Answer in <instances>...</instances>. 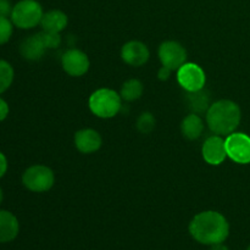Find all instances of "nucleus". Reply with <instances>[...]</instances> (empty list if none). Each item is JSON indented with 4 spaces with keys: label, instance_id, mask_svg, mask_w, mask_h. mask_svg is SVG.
<instances>
[{
    "label": "nucleus",
    "instance_id": "f257e3e1",
    "mask_svg": "<svg viewBox=\"0 0 250 250\" xmlns=\"http://www.w3.org/2000/svg\"><path fill=\"white\" fill-rule=\"evenodd\" d=\"M189 233L194 241L204 246L224 243L229 236V224L219 211L207 210L195 215L190 221Z\"/></svg>",
    "mask_w": 250,
    "mask_h": 250
},
{
    "label": "nucleus",
    "instance_id": "f03ea898",
    "mask_svg": "<svg viewBox=\"0 0 250 250\" xmlns=\"http://www.w3.org/2000/svg\"><path fill=\"white\" fill-rule=\"evenodd\" d=\"M242 120V110L237 103L221 99L212 103L207 111V125L210 131L219 136H229L236 132Z\"/></svg>",
    "mask_w": 250,
    "mask_h": 250
},
{
    "label": "nucleus",
    "instance_id": "7ed1b4c3",
    "mask_svg": "<svg viewBox=\"0 0 250 250\" xmlns=\"http://www.w3.org/2000/svg\"><path fill=\"white\" fill-rule=\"evenodd\" d=\"M89 110L99 119H112L122 107V98L116 90L100 88L90 94L88 100Z\"/></svg>",
    "mask_w": 250,
    "mask_h": 250
},
{
    "label": "nucleus",
    "instance_id": "20e7f679",
    "mask_svg": "<svg viewBox=\"0 0 250 250\" xmlns=\"http://www.w3.org/2000/svg\"><path fill=\"white\" fill-rule=\"evenodd\" d=\"M43 7L37 0H20L14 5L10 17L15 27L20 29H32L41 24Z\"/></svg>",
    "mask_w": 250,
    "mask_h": 250
},
{
    "label": "nucleus",
    "instance_id": "39448f33",
    "mask_svg": "<svg viewBox=\"0 0 250 250\" xmlns=\"http://www.w3.org/2000/svg\"><path fill=\"white\" fill-rule=\"evenodd\" d=\"M22 183L33 193L48 192L55 183V175L53 170L45 165L29 166L22 175Z\"/></svg>",
    "mask_w": 250,
    "mask_h": 250
},
{
    "label": "nucleus",
    "instance_id": "423d86ee",
    "mask_svg": "<svg viewBox=\"0 0 250 250\" xmlns=\"http://www.w3.org/2000/svg\"><path fill=\"white\" fill-rule=\"evenodd\" d=\"M227 158L236 164H250V137L242 132H233L225 138Z\"/></svg>",
    "mask_w": 250,
    "mask_h": 250
},
{
    "label": "nucleus",
    "instance_id": "0eeeda50",
    "mask_svg": "<svg viewBox=\"0 0 250 250\" xmlns=\"http://www.w3.org/2000/svg\"><path fill=\"white\" fill-rule=\"evenodd\" d=\"M177 81L186 92H197L204 88L207 76L199 65L186 62L177 70Z\"/></svg>",
    "mask_w": 250,
    "mask_h": 250
},
{
    "label": "nucleus",
    "instance_id": "6e6552de",
    "mask_svg": "<svg viewBox=\"0 0 250 250\" xmlns=\"http://www.w3.org/2000/svg\"><path fill=\"white\" fill-rule=\"evenodd\" d=\"M159 59L163 66L177 71L187 60V50L181 43L176 41L163 42L158 50Z\"/></svg>",
    "mask_w": 250,
    "mask_h": 250
},
{
    "label": "nucleus",
    "instance_id": "1a4fd4ad",
    "mask_svg": "<svg viewBox=\"0 0 250 250\" xmlns=\"http://www.w3.org/2000/svg\"><path fill=\"white\" fill-rule=\"evenodd\" d=\"M63 71L72 77H81L89 70L90 61L85 53L80 49H68L61 58Z\"/></svg>",
    "mask_w": 250,
    "mask_h": 250
},
{
    "label": "nucleus",
    "instance_id": "9d476101",
    "mask_svg": "<svg viewBox=\"0 0 250 250\" xmlns=\"http://www.w3.org/2000/svg\"><path fill=\"white\" fill-rule=\"evenodd\" d=\"M202 155L205 163L212 166H219L226 160L227 151L225 139L219 134L207 138L202 148Z\"/></svg>",
    "mask_w": 250,
    "mask_h": 250
},
{
    "label": "nucleus",
    "instance_id": "9b49d317",
    "mask_svg": "<svg viewBox=\"0 0 250 250\" xmlns=\"http://www.w3.org/2000/svg\"><path fill=\"white\" fill-rule=\"evenodd\" d=\"M150 58L148 46L139 41L127 42L121 49V59L125 63L132 67H141L146 65Z\"/></svg>",
    "mask_w": 250,
    "mask_h": 250
},
{
    "label": "nucleus",
    "instance_id": "f8f14e48",
    "mask_svg": "<svg viewBox=\"0 0 250 250\" xmlns=\"http://www.w3.org/2000/svg\"><path fill=\"white\" fill-rule=\"evenodd\" d=\"M73 143L82 154H93L102 148L103 138L98 131L93 128H83L75 133Z\"/></svg>",
    "mask_w": 250,
    "mask_h": 250
},
{
    "label": "nucleus",
    "instance_id": "ddd939ff",
    "mask_svg": "<svg viewBox=\"0 0 250 250\" xmlns=\"http://www.w3.org/2000/svg\"><path fill=\"white\" fill-rule=\"evenodd\" d=\"M48 49L44 45L39 33L29 36L20 45V54L28 61H38L44 56Z\"/></svg>",
    "mask_w": 250,
    "mask_h": 250
},
{
    "label": "nucleus",
    "instance_id": "4468645a",
    "mask_svg": "<svg viewBox=\"0 0 250 250\" xmlns=\"http://www.w3.org/2000/svg\"><path fill=\"white\" fill-rule=\"evenodd\" d=\"M20 232L17 217L7 210H0V243L12 242Z\"/></svg>",
    "mask_w": 250,
    "mask_h": 250
},
{
    "label": "nucleus",
    "instance_id": "2eb2a0df",
    "mask_svg": "<svg viewBox=\"0 0 250 250\" xmlns=\"http://www.w3.org/2000/svg\"><path fill=\"white\" fill-rule=\"evenodd\" d=\"M68 17L63 11L58 9L49 10L48 12H44L42 17L41 26L43 31L54 32V33H60L67 27Z\"/></svg>",
    "mask_w": 250,
    "mask_h": 250
},
{
    "label": "nucleus",
    "instance_id": "dca6fc26",
    "mask_svg": "<svg viewBox=\"0 0 250 250\" xmlns=\"http://www.w3.org/2000/svg\"><path fill=\"white\" fill-rule=\"evenodd\" d=\"M186 104L188 109L194 114H207L209 107L211 106V97L207 89H200L197 92H187L186 94Z\"/></svg>",
    "mask_w": 250,
    "mask_h": 250
},
{
    "label": "nucleus",
    "instance_id": "f3484780",
    "mask_svg": "<svg viewBox=\"0 0 250 250\" xmlns=\"http://www.w3.org/2000/svg\"><path fill=\"white\" fill-rule=\"evenodd\" d=\"M181 132H182L183 137L189 141H195V139L200 138L204 132V121L200 115L194 114V112L187 115L181 122Z\"/></svg>",
    "mask_w": 250,
    "mask_h": 250
},
{
    "label": "nucleus",
    "instance_id": "a211bd4d",
    "mask_svg": "<svg viewBox=\"0 0 250 250\" xmlns=\"http://www.w3.org/2000/svg\"><path fill=\"white\" fill-rule=\"evenodd\" d=\"M144 92V85L143 83L139 80H136V78H132V80L126 81V82L122 84L121 92H120V95H121L122 100L125 102H136L139 98L143 95Z\"/></svg>",
    "mask_w": 250,
    "mask_h": 250
},
{
    "label": "nucleus",
    "instance_id": "6ab92c4d",
    "mask_svg": "<svg viewBox=\"0 0 250 250\" xmlns=\"http://www.w3.org/2000/svg\"><path fill=\"white\" fill-rule=\"evenodd\" d=\"M15 71L11 63L5 60H0V94L6 92L14 82Z\"/></svg>",
    "mask_w": 250,
    "mask_h": 250
},
{
    "label": "nucleus",
    "instance_id": "aec40b11",
    "mask_svg": "<svg viewBox=\"0 0 250 250\" xmlns=\"http://www.w3.org/2000/svg\"><path fill=\"white\" fill-rule=\"evenodd\" d=\"M155 117H154V115L149 111L142 112L141 116L137 120V128H138V131L143 134H149L150 132H153V129L155 128Z\"/></svg>",
    "mask_w": 250,
    "mask_h": 250
},
{
    "label": "nucleus",
    "instance_id": "412c9836",
    "mask_svg": "<svg viewBox=\"0 0 250 250\" xmlns=\"http://www.w3.org/2000/svg\"><path fill=\"white\" fill-rule=\"evenodd\" d=\"M14 32V23L11 19L7 17H0V45L6 44L10 41Z\"/></svg>",
    "mask_w": 250,
    "mask_h": 250
},
{
    "label": "nucleus",
    "instance_id": "4be33fe9",
    "mask_svg": "<svg viewBox=\"0 0 250 250\" xmlns=\"http://www.w3.org/2000/svg\"><path fill=\"white\" fill-rule=\"evenodd\" d=\"M42 41L46 49H56L61 45V36L60 33H54V32L42 31L39 33Z\"/></svg>",
    "mask_w": 250,
    "mask_h": 250
},
{
    "label": "nucleus",
    "instance_id": "5701e85b",
    "mask_svg": "<svg viewBox=\"0 0 250 250\" xmlns=\"http://www.w3.org/2000/svg\"><path fill=\"white\" fill-rule=\"evenodd\" d=\"M12 5L10 0H0V17H7L11 15Z\"/></svg>",
    "mask_w": 250,
    "mask_h": 250
},
{
    "label": "nucleus",
    "instance_id": "b1692460",
    "mask_svg": "<svg viewBox=\"0 0 250 250\" xmlns=\"http://www.w3.org/2000/svg\"><path fill=\"white\" fill-rule=\"evenodd\" d=\"M9 112H10V107L9 104L0 97V122L4 121L7 116H9Z\"/></svg>",
    "mask_w": 250,
    "mask_h": 250
},
{
    "label": "nucleus",
    "instance_id": "393cba45",
    "mask_svg": "<svg viewBox=\"0 0 250 250\" xmlns=\"http://www.w3.org/2000/svg\"><path fill=\"white\" fill-rule=\"evenodd\" d=\"M171 73H172L171 68L166 67V66H161L160 70L158 71V78L160 81H167L171 77Z\"/></svg>",
    "mask_w": 250,
    "mask_h": 250
},
{
    "label": "nucleus",
    "instance_id": "a878e982",
    "mask_svg": "<svg viewBox=\"0 0 250 250\" xmlns=\"http://www.w3.org/2000/svg\"><path fill=\"white\" fill-rule=\"evenodd\" d=\"M7 166H9V164H7L6 156H5L4 153L0 151V178H2L5 176V173L7 171Z\"/></svg>",
    "mask_w": 250,
    "mask_h": 250
},
{
    "label": "nucleus",
    "instance_id": "bb28decb",
    "mask_svg": "<svg viewBox=\"0 0 250 250\" xmlns=\"http://www.w3.org/2000/svg\"><path fill=\"white\" fill-rule=\"evenodd\" d=\"M210 250H229V247L225 246L224 243H217V244H214V246H211Z\"/></svg>",
    "mask_w": 250,
    "mask_h": 250
},
{
    "label": "nucleus",
    "instance_id": "cd10ccee",
    "mask_svg": "<svg viewBox=\"0 0 250 250\" xmlns=\"http://www.w3.org/2000/svg\"><path fill=\"white\" fill-rule=\"evenodd\" d=\"M2 199H4V193H2V189L0 188V204H1Z\"/></svg>",
    "mask_w": 250,
    "mask_h": 250
},
{
    "label": "nucleus",
    "instance_id": "c85d7f7f",
    "mask_svg": "<svg viewBox=\"0 0 250 250\" xmlns=\"http://www.w3.org/2000/svg\"><path fill=\"white\" fill-rule=\"evenodd\" d=\"M247 250H250V246H249V247H248V249H247Z\"/></svg>",
    "mask_w": 250,
    "mask_h": 250
}]
</instances>
